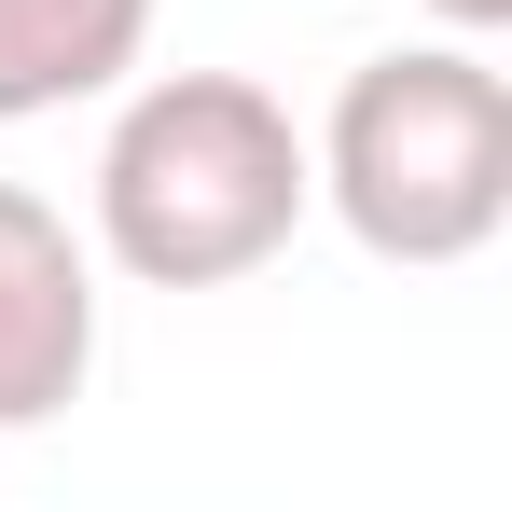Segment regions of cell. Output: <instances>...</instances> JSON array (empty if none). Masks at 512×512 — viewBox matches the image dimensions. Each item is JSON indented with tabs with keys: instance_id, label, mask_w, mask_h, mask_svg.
<instances>
[{
	"instance_id": "6da1fadb",
	"label": "cell",
	"mask_w": 512,
	"mask_h": 512,
	"mask_svg": "<svg viewBox=\"0 0 512 512\" xmlns=\"http://www.w3.org/2000/svg\"><path fill=\"white\" fill-rule=\"evenodd\" d=\"M305 208V125L250 70H153L97 139V250L139 291H236L305 236Z\"/></svg>"
},
{
	"instance_id": "7a4b0ae2",
	"label": "cell",
	"mask_w": 512,
	"mask_h": 512,
	"mask_svg": "<svg viewBox=\"0 0 512 512\" xmlns=\"http://www.w3.org/2000/svg\"><path fill=\"white\" fill-rule=\"evenodd\" d=\"M319 208L374 263H471L512 222V84L485 70V42H402L360 56L305 139Z\"/></svg>"
},
{
	"instance_id": "3957f363",
	"label": "cell",
	"mask_w": 512,
	"mask_h": 512,
	"mask_svg": "<svg viewBox=\"0 0 512 512\" xmlns=\"http://www.w3.org/2000/svg\"><path fill=\"white\" fill-rule=\"evenodd\" d=\"M97 374V250L56 194L0 180V429H56Z\"/></svg>"
},
{
	"instance_id": "277c9868",
	"label": "cell",
	"mask_w": 512,
	"mask_h": 512,
	"mask_svg": "<svg viewBox=\"0 0 512 512\" xmlns=\"http://www.w3.org/2000/svg\"><path fill=\"white\" fill-rule=\"evenodd\" d=\"M153 56V0H0V125L111 97Z\"/></svg>"
},
{
	"instance_id": "5b68a950",
	"label": "cell",
	"mask_w": 512,
	"mask_h": 512,
	"mask_svg": "<svg viewBox=\"0 0 512 512\" xmlns=\"http://www.w3.org/2000/svg\"><path fill=\"white\" fill-rule=\"evenodd\" d=\"M429 14H443L457 42H485V28H512V0H429Z\"/></svg>"
}]
</instances>
